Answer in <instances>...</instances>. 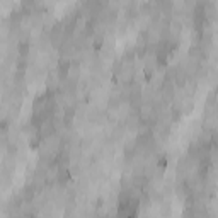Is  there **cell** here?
Wrapping results in <instances>:
<instances>
[{
	"label": "cell",
	"instance_id": "obj_1",
	"mask_svg": "<svg viewBox=\"0 0 218 218\" xmlns=\"http://www.w3.org/2000/svg\"><path fill=\"white\" fill-rule=\"evenodd\" d=\"M159 167H160V169H165V167H167V157L159 159Z\"/></svg>",
	"mask_w": 218,
	"mask_h": 218
},
{
	"label": "cell",
	"instance_id": "obj_2",
	"mask_svg": "<svg viewBox=\"0 0 218 218\" xmlns=\"http://www.w3.org/2000/svg\"><path fill=\"white\" fill-rule=\"evenodd\" d=\"M101 44H102V39H101V38H97V39L94 41V48H95V49H99V48H101Z\"/></svg>",
	"mask_w": 218,
	"mask_h": 218
},
{
	"label": "cell",
	"instance_id": "obj_3",
	"mask_svg": "<svg viewBox=\"0 0 218 218\" xmlns=\"http://www.w3.org/2000/svg\"><path fill=\"white\" fill-rule=\"evenodd\" d=\"M126 218H136V215H135V213H131V215H128Z\"/></svg>",
	"mask_w": 218,
	"mask_h": 218
}]
</instances>
